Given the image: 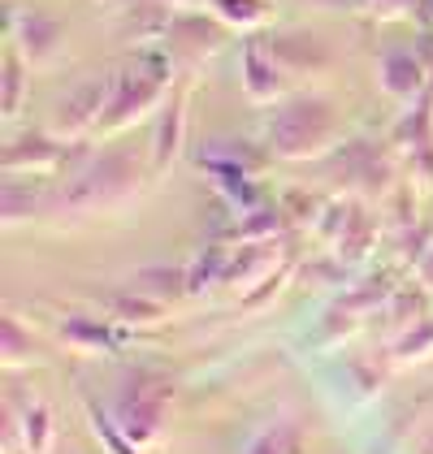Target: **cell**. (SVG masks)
Segmentation results:
<instances>
[{"label": "cell", "mask_w": 433, "mask_h": 454, "mask_svg": "<svg viewBox=\"0 0 433 454\" xmlns=\"http://www.w3.org/2000/svg\"><path fill=\"white\" fill-rule=\"evenodd\" d=\"M161 411H165V390L152 385V381H139V390L126 398V433L131 437H152L161 424Z\"/></svg>", "instance_id": "6da1fadb"}, {"label": "cell", "mask_w": 433, "mask_h": 454, "mask_svg": "<svg viewBox=\"0 0 433 454\" xmlns=\"http://www.w3.org/2000/svg\"><path fill=\"white\" fill-rule=\"evenodd\" d=\"M251 454H295V437L286 433V428H277V433H269Z\"/></svg>", "instance_id": "7a4b0ae2"}]
</instances>
